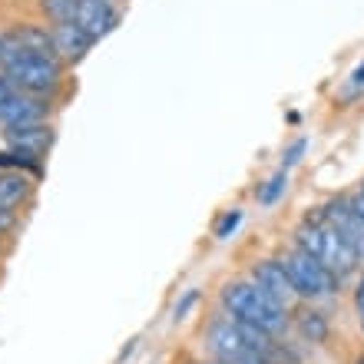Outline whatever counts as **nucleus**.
<instances>
[{
  "instance_id": "1",
  "label": "nucleus",
  "mask_w": 364,
  "mask_h": 364,
  "mask_svg": "<svg viewBox=\"0 0 364 364\" xmlns=\"http://www.w3.org/2000/svg\"><path fill=\"white\" fill-rule=\"evenodd\" d=\"M219 305L225 315L235 321L262 328L265 335L282 338L288 331V311L278 301H272L252 278H239V282H225L219 291Z\"/></svg>"
},
{
  "instance_id": "2",
  "label": "nucleus",
  "mask_w": 364,
  "mask_h": 364,
  "mask_svg": "<svg viewBox=\"0 0 364 364\" xmlns=\"http://www.w3.org/2000/svg\"><path fill=\"white\" fill-rule=\"evenodd\" d=\"M295 249L308 252L311 259H318L325 269L335 272L338 278L351 275V272L358 269V255L348 249V242L328 225L321 212L308 215V219L295 229Z\"/></svg>"
},
{
  "instance_id": "3",
  "label": "nucleus",
  "mask_w": 364,
  "mask_h": 364,
  "mask_svg": "<svg viewBox=\"0 0 364 364\" xmlns=\"http://www.w3.org/2000/svg\"><path fill=\"white\" fill-rule=\"evenodd\" d=\"M278 259H282L288 278H291V285H295V291L301 298H311V301H315V298H328L338 291V282H341V278L331 269H325L318 259H311L308 252L291 245V249L282 252Z\"/></svg>"
},
{
  "instance_id": "4",
  "label": "nucleus",
  "mask_w": 364,
  "mask_h": 364,
  "mask_svg": "<svg viewBox=\"0 0 364 364\" xmlns=\"http://www.w3.org/2000/svg\"><path fill=\"white\" fill-rule=\"evenodd\" d=\"M17 93L47 96L60 87L63 80V63L57 57H20L4 77Z\"/></svg>"
},
{
  "instance_id": "5",
  "label": "nucleus",
  "mask_w": 364,
  "mask_h": 364,
  "mask_svg": "<svg viewBox=\"0 0 364 364\" xmlns=\"http://www.w3.org/2000/svg\"><path fill=\"white\" fill-rule=\"evenodd\" d=\"M318 212H321L328 225L348 242V249L358 255V262H364V219L358 215V209L351 205V199H348V196L328 199Z\"/></svg>"
},
{
  "instance_id": "6",
  "label": "nucleus",
  "mask_w": 364,
  "mask_h": 364,
  "mask_svg": "<svg viewBox=\"0 0 364 364\" xmlns=\"http://www.w3.org/2000/svg\"><path fill=\"white\" fill-rule=\"evenodd\" d=\"M252 282L265 291V295L272 298V301H278V305L285 308H295V301L301 295L295 291V285H291V278H288L285 265H282V259H262L252 265Z\"/></svg>"
},
{
  "instance_id": "7",
  "label": "nucleus",
  "mask_w": 364,
  "mask_h": 364,
  "mask_svg": "<svg viewBox=\"0 0 364 364\" xmlns=\"http://www.w3.org/2000/svg\"><path fill=\"white\" fill-rule=\"evenodd\" d=\"M73 23L80 30H87L93 40H103L106 33H113L119 27V10L113 7V0H80Z\"/></svg>"
},
{
  "instance_id": "8",
  "label": "nucleus",
  "mask_w": 364,
  "mask_h": 364,
  "mask_svg": "<svg viewBox=\"0 0 364 364\" xmlns=\"http://www.w3.org/2000/svg\"><path fill=\"white\" fill-rule=\"evenodd\" d=\"M4 139L14 146V153H23L30 159L47 156V149L53 146V126L50 123H27V126H10L4 129Z\"/></svg>"
},
{
  "instance_id": "9",
  "label": "nucleus",
  "mask_w": 364,
  "mask_h": 364,
  "mask_svg": "<svg viewBox=\"0 0 364 364\" xmlns=\"http://www.w3.org/2000/svg\"><path fill=\"white\" fill-rule=\"evenodd\" d=\"M50 33H53V53H57L60 63H80L96 43L77 23H57V27H50Z\"/></svg>"
},
{
  "instance_id": "10",
  "label": "nucleus",
  "mask_w": 364,
  "mask_h": 364,
  "mask_svg": "<svg viewBox=\"0 0 364 364\" xmlns=\"http://www.w3.org/2000/svg\"><path fill=\"white\" fill-rule=\"evenodd\" d=\"M47 119V100L30 93H14L7 103L0 106V126H27V123H43Z\"/></svg>"
},
{
  "instance_id": "11",
  "label": "nucleus",
  "mask_w": 364,
  "mask_h": 364,
  "mask_svg": "<svg viewBox=\"0 0 364 364\" xmlns=\"http://www.w3.org/2000/svg\"><path fill=\"white\" fill-rule=\"evenodd\" d=\"M10 40L20 47L23 57H57L53 53V33L50 27H40V23H20V27L7 30Z\"/></svg>"
},
{
  "instance_id": "12",
  "label": "nucleus",
  "mask_w": 364,
  "mask_h": 364,
  "mask_svg": "<svg viewBox=\"0 0 364 364\" xmlns=\"http://www.w3.org/2000/svg\"><path fill=\"white\" fill-rule=\"evenodd\" d=\"M295 328L298 335L311 341V345H325L328 335H331V325H328V315L325 311H318V308H298L295 311Z\"/></svg>"
},
{
  "instance_id": "13",
  "label": "nucleus",
  "mask_w": 364,
  "mask_h": 364,
  "mask_svg": "<svg viewBox=\"0 0 364 364\" xmlns=\"http://www.w3.org/2000/svg\"><path fill=\"white\" fill-rule=\"evenodd\" d=\"M30 192V179L17 169H4L0 173V209H14L17 202L27 199Z\"/></svg>"
},
{
  "instance_id": "14",
  "label": "nucleus",
  "mask_w": 364,
  "mask_h": 364,
  "mask_svg": "<svg viewBox=\"0 0 364 364\" xmlns=\"http://www.w3.org/2000/svg\"><path fill=\"white\" fill-rule=\"evenodd\" d=\"M77 7H80V0H40V14L50 20V27H57V23H73Z\"/></svg>"
},
{
  "instance_id": "15",
  "label": "nucleus",
  "mask_w": 364,
  "mask_h": 364,
  "mask_svg": "<svg viewBox=\"0 0 364 364\" xmlns=\"http://www.w3.org/2000/svg\"><path fill=\"white\" fill-rule=\"evenodd\" d=\"M285 186H288V169H278L275 176H269V179L262 182L259 189H255V199H259V205H275V202L282 199Z\"/></svg>"
},
{
  "instance_id": "16",
  "label": "nucleus",
  "mask_w": 364,
  "mask_h": 364,
  "mask_svg": "<svg viewBox=\"0 0 364 364\" xmlns=\"http://www.w3.org/2000/svg\"><path fill=\"white\" fill-rule=\"evenodd\" d=\"M20 57H23V53H20V47L10 40V33H0V77H7V70L14 67Z\"/></svg>"
},
{
  "instance_id": "17",
  "label": "nucleus",
  "mask_w": 364,
  "mask_h": 364,
  "mask_svg": "<svg viewBox=\"0 0 364 364\" xmlns=\"http://www.w3.org/2000/svg\"><path fill=\"white\" fill-rule=\"evenodd\" d=\"M239 222H242V209H229V212H222V219L215 222V239H229L232 232L239 229Z\"/></svg>"
},
{
  "instance_id": "18",
  "label": "nucleus",
  "mask_w": 364,
  "mask_h": 364,
  "mask_svg": "<svg viewBox=\"0 0 364 364\" xmlns=\"http://www.w3.org/2000/svg\"><path fill=\"white\" fill-rule=\"evenodd\" d=\"M305 149H308V139H295V143H291L285 153H282V169H291L295 163H301Z\"/></svg>"
},
{
  "instance_id": "19",
  "label": "nucleus",
  "mask_w": 364,
  "mask_h": 364,
  "mask_svg": "<svg viewBox=\"0 0 364 364\" xmlns=\"http://www.w3.org/2000/svg\"><path fill=\"white\" fill-rule=\"evenodd\" d=\"M355 315H358V328H361V335H364V272L355 282Z\"/></svg>"
},
{
  "instance_id": "20",
  "label": "nucleus",
  "mask_w": 364,
  "mask_h": 364,
  "mask_svg": "<svg viewBox=\"0 0 364 364\" xmlns=\"http://www.w3.org/2000/svg\"><path fill=\"white\" fill-rule=\"evenodd\" d=\"M196 298H199V291H196V288H189V291L182 295V301L176 305V321H179V318H186V311H189V308L196 305Z\"/></svg>"
},
{
  "instance_id": "21",
  "label": "nucleus",
  "mask_w": 364,
  "mask_h": 364,
  "mask_svg": "<svg viewBox=\"0 0 364 364\" xmlns=\"http://www.w3.org/2000/svg\"><path fill=\"white\" fill-rule=\"evenodd\" d=\"M14 225H17V212H14V209H0V235H4V232H10Z\"/></svg>"
},
{
  "instance_id": "22",
  "label": "nucleus",
  "mask_w": 364,
  "mask_h": 364,
  "mask_svg": "<svg viewBox=\"0 0 364 364\" xmlns=\"http://www.w3.org/2000/svg\"><path fill=\"white\" fill-rule=\"evenodd\" d=\"M364 90V63H358V70L351 73V93H361Z\"/></svg>"
},
{
  "instance_id": "23",
  "label": "nucleus",
  "mask_w": 364,
  "mask_h": 364,
  "mask_svg": "<svg viewBox=\"0 0 364 364\" xmlns=\"http://www.w3.org/2000/svg\"><path fill=\"white\" fill-rule=\"evenodd\" d=\"M14 93H17V90H14V87H10V83H7V80L0 77V106L7 103V100H10V96H14Z\"/></svg>"
},
{
  "instance_id": "24",
  "label": "nucleus",
  "mask_w": 364,
  "mask_h": 364,
  "mask_svg": "<svg viewBox=\"0 0 364 364\" xmlns=\"http://www.w3.org/2000/svg\"><path fill=\"white\" fill-rule=\"evenodd\" d=\"M351 205H355V209H358V215H361V219H364V196H361V192H358V196H351Z\"/></svg>"
},
{
  "instance_id": "25",
  "label": "nucleus",
  "mask_w": 364,
  "mask_h": 364,
  "mask_svg": "<svg viewBox=\"0 0 364 364\" xmlns=\"http://www.w3.org/2000/svg\"><path fill=\"white\" fill-rule=\"evenodd\" d=\"M133 348H136V341H129V345H126V348H123V351H119V361H126V358L133 355ZM119 361H116V364H119Z\"/></svg>"
},
{
  "instance_id": "26",
  "label": "nucleus",
  "mask_w": 364,
  "mask_h": 364,
  "mask_svg": "<svg viewBox=\"0 0 364 364\" xmlns=\"http://www.w3.org/2000/svg\"><path fill=\"white\" fill-rule=\"evenodd\" d=\"M355 364H364V358H358V361H355Z\"/></svg>"
},
{
  "instance_id": "27",
  "label": "nucleus",
  "mask_w": 364,
  "mask_h": 364,
  "mask_svg": "<svg viewBox=\"0 0 364 364\" xmlns=\"http://www.w3.org/2000/svg\"><path fill=\"white\" fill-rule=\"evenodd\" d=\"M361 196H364V182H361Z\"/></svg>"
},
{
  "instance_id": "28",
  "label": "nucleus",
  "mask_w": 364,
  "mask_h": 364,
  "mask_svg": "<svg viewBox=\"0 0 364 364\" xmlns=\"http://www.w3.org/2000/svg\"><path fill=\"white\" fill-rule=\"evenodd\" d=\"M215 364H219V361H215Z\"/></svg>"
}]
</instances>
